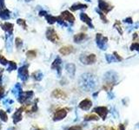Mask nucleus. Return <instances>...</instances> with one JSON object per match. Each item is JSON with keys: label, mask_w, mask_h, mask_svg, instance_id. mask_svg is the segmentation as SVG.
I'll list each match as a JSON object with an SVG mask.
<instances>
[{"label": "nucleus", "mask_w": 139, "mask_h": 130, "mask_svg": "<svg viewBox=\"0 0 139 130\" xmlns=\"http://www.w3.org/2000/svg\"><path fill=\"white\" fill-rule=\"evenodd\" d=\"M17 69V64L15 63L14 62H10V67L8 68V70L10 71V70H14Z\"/></svg>", "instance_id": "nucleus-26"}, {"label": "nucleus", "mask_w": 139, "mask_h": 130, "mask_svg": "<svg viewBox=\"0 0 139 130\" xmlns=\"http://www.w3.org/2000/svg\"><path fill=\"white\" fill-rule=\"evenodd\" d=\"M82 8H86V5H83V4H75V5H72L71 6V10H77L78 9H82Z\"/></svg>", "instance_id": "nucleus-23"}, {"label": "nucleus", "mask_w": 139, "mask_h": 130, "mask_svg": "<svg viewBox=\"0 0 139 130\" xmlns=\"http://www.w3.org/2000/svg\"><path fill=\"white\" fill-rule=\"evenodd\" d=\"M26 1H31V0H26Z\"/></svg>", "instance_id": "nucleus-39"}, {"label": "nucleus", "mask_w": 139, "mask_h": 130, "mask_svg": "<svg viewBox=\"0 0 139 130\" xmlns=\"http://www.w3.org/2000/svg\"><path fill=\"white\" fill-rule=\"evenodd\" d=\"M46 37H47L48 39L50 40V41H52V42H55L56 40H57V36L54 30L51 29V28H49V29L47 30Z\"/></svg>", "instance_id": "nucleus-8"}, {"label": "nucleus", "mask_w": 139, "mask_h": 130, "mask_svg": "<svg viewBox=\"0 0 139 130\" xmlns=\"http://www.w3.org/2000/svg\"><path fill=\"white\" fill-rule=\"evenodd\" d=\"M98 116L95 115H86L84 117V121H98Z\"/></svg>", "instance_id": "nucleus-20"}, {"label": "nucleus", "mask_w": 139, "mask_h": 130, "mask_svg": "<svg viewBox=\"0 0 139 130\" xmlns=\"http://www.w3.org/2000/svg\"><path fill=\"white\" fill-rule=\"evenodd\" d=\"M72 50H73V49L71 46H65V47L61 48L59 52H60L62 55H64V56H66V55L71 54V52H72Z\"/></svg>", "instance_id": "nucleus-12"}, {"label": "nucleus", "mask_w": 139, "mask_h": 130, "mask_svg": "<svg viewBox=\"0 0 139 130\" xmlns=\"http://www.w3.org/2000/svg\"><path fill=\"white\" fill-rule=\"evenodd\" d=\"M125 129V126L123 124H120L118 126V130H124Z\"/></svg>", "instance_id": "nucleus-33"}, {"label": "nucleus", "mask_w": 139, "mask_h": 130, "mask_svg": "<svg viewBox=\"0 0 139 130\" xmlns=\"http://www.w3.org/2000/svg\"><path fill=\"white\" fill-rule=\"evenodd\" d=\"M93 130H105V128H104V127H98V128H94Z\"/></svg>", "instance_id": "nucleus-34"}, {"label": "nucleus", "mask_w": 139, "mask_h": 130, "mask_svg": "<svg viewBox=\"0 0 139 130\" xmlns=\"http://www.w3.org/2000/svg\"><path fill=\"white\" fill-rule=\"evenodd\" d=\"M11 92H12L13 94H14V95L16 97H18L19 95H21V93H22V89H21V85L19 84V83H17V84L15 85V87L13 88V89L11 90Z\"/></svg>", "instance_id": "nucleus-14"}, {"label": "nucleus", "mask_w": 139, "mask_h": 130, "mask_svg": "<svg viewBox=\"0 0 139 130\" xmlns=\"http://www.w3.org/2000/svg\"><path fill=\"white\" fill-rule=\"evenodd\" d=\"M46 18H47L48 22L50 23H53L56 21V18L55 17H53L52 16H50V15H46Z\"/></svg>", "instance_id": "nucleus-27"}, {"label": "nucleus", "mask_w": 139, "mask_h": 130, "mask_svg": "<svg viewBox=\"0 0 139 130\" xmlns=\"http://www.w3.org/2000/svg\"><path fill=\"white\" fill-rule=\"evenodd\" d=\"M0 119H1L4 122H7V121H8L7 114L2 109H0Z\"/></svg>", "instance_id": "nucleus-19"}, {"label": "nucleus", "mask_w": 139, "mask_h": 130, "mask_svg": "<svg viewBox=\"0 0 139 130\" xmlns=\"http://www.w3.org/2000/svg\"><path fill=\"white\" fill-rule=\"evenodd\" d=\"M33 96V91H27V92H22L21 95H19L17 98H18V101L21 104L25 103L28 100H30L31 97Z\"/></svg>", "instance_id": "nucleus-2"}, {"label": "nucleus", "mask_w": 139, "mask_h": 130, "mask_svg": "<svg viewBox=\"0 0 139 130\" xmlns=\"http://www.w3.org/2000/svg\"><path fill=\"white\" fill-rule=\"evenodd\" d=\"M16 45H17V49H20V48L22 47L23 42H22V40H21L20 38H17V39H16Z\"/></svg>", "instance_id": "nucleus-28"}, {"label": "nucleus", "mask_w": 139, "mask_h": 130, "mask_svg": "<svg viewBox=\"0 0 139 130\" xmlns=\"http://www.w3.org/2000/svg\"><path fill=\"white\" fill-rule=\"evenodd\" d=\"M2 83V72L0 73V84Z\"/></svg>", "instance_id": "nucleus-35"}, {"label": "nucleus", "mask_w": 139, "mask_h": 130, "mask_svg": "<svg viewBox=\"0 0 139 130\" xmlns=\"http://www.w3.org/2000/svg\"><path fill=\"white\" fill-rule=\"evenodd\" d=\"M51 68L53 69H57V70L58 75H61V59L59 57L56 58V60L53 62L51 65Z\"/></svg>", "instance_id": "nucleus-9"}, {"label": "nucleus", "mask_w": 139, "mask_h": 130, "mask_svg": "<svg viewBox=\"0 0 139 130\" xmlns=\"http://www.w3.org/2000/svg\"><path fill=\"white\" fill-rule=\"evenodd\" d=\"M75 69H76V67H75V65L72 63H69L66 65V70H67V72H68V74L70 75V76L71 77L74 76Z\"/></svg>", "instance_id": "nucleus-13"}, {"label": "nucleus", "mask_w": 139, "mask_h": 130, "mask_svg": "<svg viewBox=\"0 0 139 130\" xmlns=\"http://www.w3.org/2000/svg\"><path fill=\"white\" fill-rule=\"evenodd\" d=\"M32 77L36 81H41L42 78H43V74H42L41 71H36L32 74Z\"/></svg>", "instance_id": "nucleus-18"}, {"label": "nucleus", "mask_w": 139, "mask_h": 130, "mask_svg": "<svg viewBox=\"0 0 139 130\" xmlns=\"http://www.w3.org/2000/svg\"><path fill=\"white\" fill-rule=\"evenodd\" d=\"M9 11L8 10H5L4 11V10H3V11H0V17H2L3 19H8L9 17H10V15H9Z\"/></svg>", "instance_id": "nucleus-22"}, {"label": "nucleus", "mask_w": 139, "mask_h": 130, "mask_svg": "<svg viewBox=\"0 0 139 130\" xmlns=\"http://www.w3.org/2000/svg\"><path fill=\"white\" fill-rule=\"evenodd\" d=\"M80 86L85 91H90L96 87L95 77L90 74H83L80 78Z\"/></svg>", "instance_id": "nucleus-1"}, {"label": "nucleus", "mask_w": 139, "mask_h": 130, "mask_svg": "<svg viewBox=\"0 0 139 130\" xmlns=\"http://www.w3.org/2000/svg\"><path fill=\"white\" fill-rule=\"evenodd\" d=\"M52 95L55 98H62V99H65L66 98V94L64 91L60 90V89H55L52 93Z\"/></svg>", "instance_id": "nucleus-10"}, {"label": "nucleus", "mask_w": 139, "mask_h": 130, "mask_svg": "<svg viewBox=\"0 0 139 130\" xmlns=\"http://www.w3.org/2000/svg\"><path fill=\"white\" fill-rule=\"evenodd\" d=\"M36 130H42V129H39V128H37V129H36Z\"/></svg>", "instance_id": "nucleus-38"}, {"label": "nucleus", "mask_w": 139, "mask_h": 130, "mask_svg": "<svg viewBox=\"0 0 139 130\" xmlns=\"http://www.w3.org/2000/svg\"><path fill=\"white\" fill-rule=\"evenodd\" d=\"M0 129H1V125H0Z\"/></svg>", "instance_id": "nucleus-40"}, {"label": "nucleus", "mask_w": 139, "mask_h": 130, "mask_svg": "<svg viewBox=\"0 0 139 130\" xmlns=\"http://www.w3.org/2000/svg\"><path fill=\"white\" fill-rule=\"evenodd\" d=\"M26 56H27L28 58H34L36 56V51H34V50H30V51H28L27 53H26Z\"/></svg>", "instance_id": "nucleus-24"}, {"label": "nucleus", "mask_w": 139, "mask_h": 130, "mask_svg": "<svg viewBox=\"0 0 139 130\" xmlns=\"http://www.w3.org/2000/svg\"><path fill=\"white\" fill-rule=\"evenodd\" d=\"M85 37H86V36H85V34H77V35H76L74 37V40L76 43H80L81 41H83V39H84Z\"/></svg>", "instance_id": "nucleus-17"}, {"label": "nucleus", "mask_w": 139, "mask_h": 130, "mask_svg": "<svg viewBox=\"0 0 139 130\" xmlns=\"http://www.w3.org/2000/svg\"><path fill=\"white\" fill-rule=\"evenodd\" d=\"M17 23L21 25H25V21L23 20V19H19V20H17Z\"/></svg>", "instance_id": "nucleus-31"}, {"label": "nucleus", "mask_w": 139, "mask_h": 130, "mask_svg": "<svg viewBox=\"0 0 139 130\" xmlns=\"http://www.w3.org/2000/svg\"><path fill=\"white\" fill-rule=\"evenodd\" d=\"M68 130H82V128L80 126H73L71 127Z\"/></svg>", "instance_id": "nucleus-29"}, {"label": "nucleus", "mask_w": 139, "mask_h": 130, "mask_svg": "<svg viewBox=\"0 0 139 130\" xmlns=\"http://www.w3.org/2000/svg\"><path fill=\"white\" fill-rule=\"evenodd\" d=\"M18 76L21 80L23 81V82L27 81L28 76H29L27 66H23V67H21V68L18 69Z\"/></svg>", "instance_id": "nucleus-3"}, {"label": "nucleus", "mask_w": 139, "mask_h": 130, "mask_svg": "<svg viewBox=\"0 0 139 130\" xmlns=\"http://www.w3.org/2000/svg\"><path fill=\"white\" fill-rule=\"evenodd\" d=\"M93 111L98 114L99 116H101V117L103 118V120H105L106 115H107V114H108V109H107V107H97L94 108Z\"/></svg>", "instance_id": "nucleus-5"}, {"label": "nucleus", "mask_w": 139, "mask_h": 130, "mask_svg": "<svg viewBox=\"0 0 139 130\" xmlns=\"http://www.w3.org/2000/svg\"><path fill=\"white\" fill-rule=\"evenodd\" d=\"M24 109H25V108H24V107H21L20 108H18L17 111L15 112V114L13 115V116H12L13 123H14V124L18 123L19 122H21V121H22V118H23V116H22V113H23Z\"/></svg>", "instance_id": "nucleus-4"}, {"label": "nucleus", "mask_w": 139, "mask_h": 130, "mask_svg": "<svg viewBox=\"0 0 139 130\" xmlns=\"http://www.w3.org/2000/svg\"><path fill=\"white\" fill-rule=\"evenodd\" d=\"M62 17L65 20L69 21V22H71V23L75 20V17H73V15L71 14V13L69 12V11H64V12L62 13Z\"/></svg>", "instance_id": "nucleus-11"}, {"label": "nucleus", "mask_w": 139, "mask_h": 130, "mask_svg": "<svg viewBox=\"0 0 139 130\" xmlns=\"http://www.w3.org/2000/svg\"><path fill=\"white\" fill-rule=\"evenodd\" d=\"M95 61H96V56L93 55V54H91V55H90V56H88L87 57H86V60L84 61L83 63L91 64L93 63V62H95Z\"/></svg>", "instance_id": "nucleus-15"}, {"label": "nucleus", "mask_w": 139, "mask_h": 130, "mask_svg": "<svg viewBox=\"0 0 139 130\" xmlns=\"http://www.w3.org/2000/svg\"><path fill=\"white\" fill-rule=\"evenodd\" d=\"M110 130H115L114 128H110Z\"/></svg>", "instance_id": "nucleus-37"}, {"label": "nucleus", "mask_w": 139, "mask_h": 130, "mask_svg": "<svg viewBox=\"0 0 139 130\" xmlns=\"http://www.w3.org/2000/svg\"><path fill=\"white\" fill-rule=\"evenodd\" d=\"M4 88L0 87V100H1L3 97H4Z\"/></svg>", "instance_id": "nucleus-30"}, {"label": "nucleus", "mask_w": 139, "mask_h": 130, "mask_svg": "<svg viewBox=\"0 0 139 130\" xmlns=\"http://www.w3.org/2000/svg\"><path fill=\"white\" fill-rule=\"evenodd\" d=\"M4 0H0V9H4Z\"/></svg>", "instance_id": "nucleus-32"}, {"label": "nucleus", "mask_w": 139, "mask_h": 130, "mask_svg": "<svg viewBox=\"0 0 139 130\" xmlns=\"http://www.w3.org/2000/svg\"><path fill=\"white\" fill-rule=\"evenodd\" d=\"M4 30H5L6 31H9V32H11L13 30V25L10 23H5L4 24Z\"/></svg>", "instance_id": "nucleus-21"}, {"label": "nucleus", "mask_w": 139, "mask_h": 130, "mask_svg": "<svg viewBox=\"0 0 139 130\" xmlns=\"http://www.w3.org/2000/svg\"><path fill=\"white\" fill-rule=\"evenodd\" d=\"M8 130H15V128H10Z\"/></svg>", "instance_id": "nucleus-36"}, {"label": "nucleus", "mask_w": 139, "mask_h": 130, "mask_svg": "<svg viewBox=\"0 0 139 130\" xmlns=\"http://www.w3.org/2000/svg\"><path fill=\"white\" fill-rule=\"evenodd\" d=\"M67 115V111L65 109H58L56 111L54 115V118H53V120L54 121H60V120H63L64 118H65V116Z\"/></svg>", "instance_id": "nucleus-6"}, {"label": "nucleus", "mask_w": 139, "mask_h": 130, "mask_svg": "<svg viewBox=\"0 0 139 130\" xmlns=\"http://www.w3.org/2000/svg\"><path fill=\"white\" fill-rule=\"evenodd\" d=\"M6 47L8 49V50L10 51V49H11V38L9 37H7V40H6Z\"/></svg>", "instance_id": "nucleus-25"}, {"label": "nucleus", "mask_w": 139, "mask_h": 130, "mask_svg": "<svg viewBox=\"0 0 139 130\" xmlns=\"http://www.w3.org/2000/svg\"><path fill=\"white\" fill-rule=\"evenodd\" d=\"M92 106L91 101H90L89 99H84L79 103V107L83 110H89Z\"/></svg>", "instance_id": "nucleus-7"}, {"label": "nucleus", "mask_w": 139, "mask_h": 130, "mask_svg": "<svg viewBox=\"0 0 139 130\" xmlns=\"http://www.w3.org/2000/svg\"><path fill=\"white\" fill-rule=\"evenodd\" d=\"M87 1H90V0H87Z\"/></svg>", "instance_id": "nucleus-41"}, {"label": "nucleus", "mask_w": 139, "mask_h": 130, "mask_svg": "<svg viewBox=\"0 0 139 130\" xmlns=\"http://www.w3.org/2000/svg\"><path fill=\"white\" fill-rule=\"evenodd\" d=\"M80 17H81V19L83 21V22L87 23L88 24L90 25V26H91V27H92L91 22H90V17H88V16H87L86 14H85V13H82V14L80 15Z\"/></svg>", "instance_id": "nucleus-16"}]
</instances>
